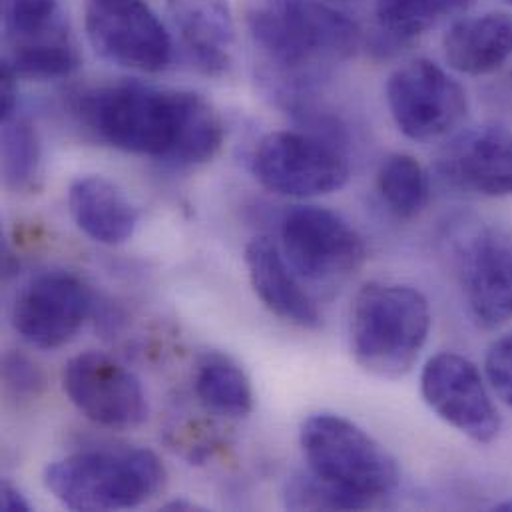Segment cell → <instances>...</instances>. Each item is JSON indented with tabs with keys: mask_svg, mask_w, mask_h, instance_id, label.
<instances>
[{
	"mask_svg": "<svg viewBox=\"0 0 512 512\" xmlns=\"http://www.w3.org/2000/svg\"><path fill=\"white\" fill-rule=\"evenodd\" d=\"M192 60L206 74H222L232 64L236 24L228 0H166Z\"/></svg>",
	"mask_w": 512,
	"mask_h": 512,
	"instance_id": "16",
	"label": "cell"
},
{
	"mask_svg": "<svg viewBox=\"0 0 512 512\" xmlns=\"http://www.w3.org/2000/svg\"><path fill=\"white\" fill-rule=\"evenodd\" d=\"M166 467L140 447L92 449L64 457L44 471L46 489L70 511H124L166 487Z\"/></svg>",
	"mask_w": 512,
	"mask_h": 512,
	"instance_id": "4",
	"label": "cell"
},
{
	"mask_svg": "<svg viewBox=\"0 0 512 512\" xmlns=\"http://www.w3.org/2000/svg\"><path fill=\"white\" fill-rule=\"evenodd\" d=\"M285 507L291 511H365L355 497L321 481L311 471L297 473L285 483Z\"/></svg>",
	"mask_w": 512,
	"mask_h": 512,
	"instance_id": "25",
	"label": "cell"
},
{
	"mask_svg": "<svg viewBox=\"0 0 512 512\" xmlns=\"http://www.w3.org/2000/svg\"><path fill=\"white\" fill-rule=\"evenodd\" d=\"M64 393L92 423L128 431L146 423L148 397L140 379L100 351L72 357L62 375Z\"/></svg>",
	"mask_w": 512,
	"mask_h": 512,
	"instance_id": "11",
	"label": "cell"
},
{
	"mask_svg": "<svg viewBox=\"0 0 512 512\" xmlns=\"http://www.w3.org/2000/svg\"><path fill=\"white\" fill-rule=\"evenodd\" d=\"M194 387L200 403L216 415L244 419L254 411L252 381L230 355L206 353L198 361Z\"/></svg>",
	"mask_w": 512,
	"mask_h": 512,
	"instance_id": "19",
	"label": "cell"
},
{
	"mask_svg": "<svg viewBox=\"0 0 512 512\" xmlns=\"http://www.w3.org/2000/svg\"><path fill=\"white\" fill-rule=\"evenodd\" d=\"M385 94L397 128L417 142L449 134L469 110L461 82L427 58L397 68L387 80Z\"/></svg>",
	"mask_w": 512,
	"mask_h": 512,
	"instance_id": "10",
	"label": "cell"
},
{
	"mask_svg": "<svg viewBox=\"0 0 512 512\" xmlns=\"http://www.w3.org/2000/svg\"><path fill=\"white\" fill-rule=\"evenodd\" d=\"M246 265L261 303L281 321L301 329H319L323 317L299 283L281 248L267 238H256L246 248Z\"/></svg>",
	"mask_w": 512,
	"mask_h": 512,
	"instance_id": "15",
	"label": "cell"
},
{
	"mask_svg": "<svg viewBox=\"0 0 512 512\" xmlns=\"http://www.w3.org/2000/svg\"><path fill=\"white\" fill-rule=\"evenodd\" d=\"M78 114L100 142L176 168L210 162L226 136L222 116L204 96L140 82L86 92Z\"/></svg>",
	"mask_w": 512,
	"mask_h": 512,
	"instance_id": "1",
	"label": "cell"
},
{
	"mask_svg": "<svg viewBox=\"0 0 512 512\" xmlns=\"http://www.w3.org/2000/svg\"><path fill=\"white\" fill-rule=\"evenodd\" d=\"M6 46L28 44L68 32L58 0H0Z\"/></svg>",
	"mask_w": 512,
	"mask_h": 512,
	"instance_id": "24",
	"label": "cell"
},
{
	"mask_svg": "<svg viewBox=\"0 0 512 512\" xmlns=\"http://www.w3.org/2000/svg\"><path fill=\"white\" fill-rule=\"evenodd\" d=\"M449 66L469 76L499 70L512 56V14L487 12L457 20L443 38Z\"/></svg>",
	"mask_w": 512,
	"mask_h": 512,
	"instance_id": "18",
	"label": "cell"
},
{
	"mask_svg": "<svg viewBox=\"0 0 512 512\" xmlns=\"http://www.w3.org/2000/svg\"><path fill=\"white\" fill-rule=\"evenodd\" d=\"M80 66L78 50L70 32H62L38 42L6 46L2 68L16 80H60L74 74Z\"/></svg>",
	"mask_w": 512,
	"mask_h": 512,
	"instance_id": "21",
	"label": "cell"
},
{
	"mask_svg": "<svg viewBox=\"0 0 512 512\" xmlns=\"http://www.w3.org/2000/svg\"><path fill=\"white\" fill-rule=\"evenodd\" d=\"M473 0H375L381 36L399 46L425 34L441 20L461 14Z\"/></svg>",
	"mask_w": 512,
	"mask_h": 512,
	"instance_id": "20",
	"label": "cell"
},
{
	"mask_svg": "<svg viewBox=\"0 0 512 512\" xmlns=\"http://www.w3.org/2000/svg\"><path fill=\"white\" fill-rule=\"evenodd\" d=\"M453 261L467 307L483 329L512 319V234L487 222H463L453 236Z\"/></svg>",
	"mask_w": 512,
	"mask_h": 512,
	"instance_id": "7",
	"label": "cell"
},
{
	"mask_svg": "<svg viewBox=\"0 0 512 512\" xmlns=\"http://www.w3.org/2000/svg\"><path fill=\"white\" fill-rule=\"evenodd\" d=\"M485 371L495 393L512 407V331L493 341L485 357Z\"/></svg>",
	"mask_w": 512,
	"mask_h": 512,
	"instance_id": "26",
	"label": "cell"
},
{
	"mask_svg": "<svg viewBox=\"0 0 512 512\" xmlns=\"http://www.w3.org/2000/svg\"><path fill=\"white\" fill-rule=\"evenodd\" d=\"M299 445L315 477L355 497L367 509L381 507L401 483L397 459L341 415L307 417L299 431Z\"/></svg>",
	"mask_w": 512,
	"mask_h": 512,
	"instance_id": "5",
	"label": "cell"
},
{
	"mask_svg": "<svg viewBox=\"0 0 512 512\" xmlns=\"http://www.w3.org/2000/svg\"><path fill=\"white\" fill-rule=\"evenodd\" d=\"M84 30L94 52L116 66L158 74L172 62V36L144 0H86Z\"/></svg>",
	"mask_w": 512,
	"mask_h": 512,
	"instance_id": "8",
	"label": "cell"
},
{
	"mask_svg": "<svg viewBox=\"0 0 512 512\" xmlns=\"http://www.w3.org/2000/svg\"><path fill=\"white\" fill-rule=\"evenodd\" d=\"M198 507L192 505V503H186V501H172L164 507V511H196Z\"/></svg>",
	"mask_w": 512,
	"mask_h": 512,
	"instance_id": "29",
	"label": "cell"
},
{
	"mask_svg": "<svg viewBox=\"0 0 512 512\" xmlns=\"http://www.w3.org/2000/svg\"><path fill=\"white\" fill-rule=\"evenodd\" d=\"M377 190L399 218L419 216L429 202V176L409 154H389L377 170Z\"/></svg>",
	"mask_w": 512,
	"mask_h": 512,
	"instance_id": "23",
	"label": "cell"
},
{
	"mask_svg": "<svg viewBox=\"0 0 512 512\" xmlns=\"http://www.w3.org/2000/svg\"><path fill=\"white\" fill-rule=\"evenodd\" d=\"M495 511L512 512V499L505 501V503H501V505H497V507H495Z\"/></svg>",
	"mask_w": 512,
	"mask_h": 512,
	"instance_id": "30",
	"label": "cell"
},
{
	"mask_svg": "<svg viewBox=\"0 0 512 512\" xmlns=\"http://www.w3.org/2000/svg\"><path fill=\"white\" fill-rule=\"evenodd\" d=\"M431 323L429 301L419 289L371 281L353 301L349 325L353 359L373 377L401 379L415 367Z\"/></svg>",
	"mask_w": 512,
	"mask_h": 512,
	"instance_id": "3",
	"label": "cell"
},
{
	"mask_svg": "<svg viewBox=\"0 0 512 512\" xmlns=\"http://www.w3.org/2000/svg\"><path fill=\"white\" fill-rule=\"evenodd\" d=\"M507 2H511V4H512V0H507Z\"/></svg>",
	"mask_w": 512,
	"mask_h": 512,
	"instance_id": "31",
	"label": "cell"
},
{
	"mask_svg": "<svg viewBox=\"0 0 512 512\" xmlns=\"http://www.w3.org/2000/svg\"><path fill=\"white\" fill-rule=\"evenodd\" d=\"M68 210L74 224L94 242L120 246L128 242L140 222L132 200L102 176H84L70 184Z\"/></svg>",
	"mask_w": 512,
	"mask_h": 512,
	"instance_id": "17",
	"label": "cell"
},
{
	"mask_svg": "<svg viewBox=\"0 0 512 512\" xmlns=\"http://www.w3.org/2000/svg\"><path fill=\"white\" fill-rule=\"evenodd\" d=\"M425 403L451 427L479 445L493 443L501 433V415L473 361L459 353L431 357L421 373Z\"/></svg>",
	"mask_w": 512,
	"mask_h": 512,
	"instance_id": "12",
	"label": "cell"
},
{
	"mask_svg": "<svg viewBox=\"0 0 512 512\" xmlns=\"http://www.w3.org/2000/svg\"><path fill=\"white\" fill-rule=\"evenodd\" d=\"M2 174L14 192H36L42 174V146L32 122L18 110L2 118Z\"/></svg>",
	"mask_w": 512,
	"mask_h": 512,
	"instance_id": "22",
	"label": "cell"
},
{
	"mask_svg": "<svg viewBox=\"0 0 512 512\" xmlns=\"http://www.w3.org/2000/svg\"><path fill=\"white\" fill-rule=\"evenodd\" d=\"M92 309V293L70 271H44L32 277L12 305V327L36 349L66 345L84 325Z\"/></svg>",
	"mask_w": 512,
	"mask_h": 512,
	"instance_id": "13",
	"label": "cell"
},
{
	"mask_svg": "<svg viewBox=\"0 0 512 512\" xmlns=\"http://www.w3.org/2000/svg\"><path fill=\"white\" fill-rule=\"evenodd\" d=\"M252 172L265 190L287 198L333 194L351 174L335 138L295 130L263 136L252 158Z\"/></svg>",
	"mask_w": 512,
	"mask_h": 512,
	"instance_id": "6",
	"label": "cell"
},
{
	"mask_svg": "<svg viewBox=\"0 0 512 512\" xmlns=\"http://www.w3.org/2000/svg\"><path fill=\"white\" fill-rule=\"evenodd\" d=\"M0 507L4 512H30L32 507L26 501V497L22 495V491L18 487H14L12 483L4 481L2 483V491H0Z\"/></svg>",
	"mask_w": 512,
	"mask_h": 512,
	"instance_id": "28",
	"label": "cell"
},
{
	"mask_svg": "<svg viewBox=\"0 0 512 512\" xmlns=\"http://www.w3.org/2000/svg\"><path fill=\"white\" fill-rule=\"evenodd\" d=\"M281 252L307 281H335L355 273L367 259L361 234L339 214L319 206H295L279 228Z\"/></svg>",
	"mask_w": 512,
	"mask_h": 512,
	"instance_id": "9",
	"label": "cell"
},
{
	"mask_svg": "<svg viewBox=\"0 0 512 512\" xmlns=\"http://www.w3.org/2000/svg\"><path fill=\"white\" fill-rule=\"evenodd\" d=\"M4 381L8 389L16 395H26V397H36L44 389V373L36 363H32L30 357L22 353H8L4 357Z\"/></svg>",
	"mask_w": 512,
	"mask_h": 512,
	"instance_id": "27",
	"label": "cell"
},
{
	"mask_svg": "<svg viewBox=\"0 0 512 512\" xmlns=\"http://www.w3.org/2000/svg\"><path fill=\"white\" fill-rule=\"evenodd\" d=\"M246 24L257 48L293 74L349 58L361 40L357 24L325 0H248Z\"/></svg>",
	"mask_w": 512,
	"mask_h": 512,
	"instance_id": "2",
	"label": "cell"
},
{
	"mask_svg": "<svg viewBox=\"0 0 512 512\" xmlns=\"http://www.w3.org/2000/svg\"><path fill=\"white\" fill-rule=\"evenodd\" d=\"M445 184L485 198L512 196V132L485 124L457 134L437 156Z\"/></svg>",
	"mask_w": 512,
	"mask_h": 512,
	"instance_id": "14",
	"label": "cell"
}]
</instances>
